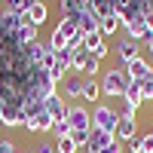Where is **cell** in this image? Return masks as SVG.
<instances>
[{"instance_id": "obj_1", "label": "cell", "mask_w": 153, "mask_h": 153, "mask_svg": "<svg viewBox=\"0 0 153 153\" xmlns=\"http://www.w3.org/2000/svg\"><path fill=\"white\" fill-rule=\"evenodd\" d=\"M68 126H71V141L76 147H86L89 135H92V110H86L83 104H68Z\"/></svg>"}, {"instance_id": "obj_2", "label": "cell", "mask_w": 153, "mask_h": 153, "mask_svg": "<svg viewBox=\"0 0 153 153\" xmlns=\"http://www.w3.org/2000/svg\"><path fill=\"white\" fill-rule=\"evenodd\" d=\"M98 83H101V92H104V98H123L126 86H129L132 80L126 76L123 68H110V71H104V76H101Z\"/></svg>"}, {"instance_id": "obj_3", "label": "cell", "mask_w": 153, "mask_h": 153, "mask_svg": "<svg viewBox=\"0 0 153 153\" xmlns=\"http://www.w3.org/2000/svg\"><path fill=\"white\" fill-rule=\"evenodd\" d=\"M117 120H120V113L113 110V107H107L104 101H98V104L92 107V129H101V132H110L113 135Z\"/></svg>"}, {"instance_id": "obj_4", "label": "cell", "mask_w": 153, "mask_h": 153, "mask_svg": "<svg viewBox=\"0 0 153 153\" xmlns=\"http://www.w3.org/2000/svg\"><path fill=\"white\" fill-rule=\"evenodd\" d=\"M141 55V43L132 40V37H120L117 40V58H120V68H126L132 58Z\"/></svg>"}, {"instance_id": "obj_5", "label": "cell", "mask_w": 153, "mask_h": 153, "mask_svg": "<svg viewBox=\"0 0 153 153\" xmlns=\"http://www.w3.org/2000/svg\"><path fill=\"white\" fill-rule=\"evenodd\" d=\"M65 101H80L83 95V76L80 74H68L65 80H61V92H58Z\"/></svg>"}, {"instance_id": "obj_6", "label": "cell", "mask_w": 153, "mask_h": 153, "mask_svg": "<svg viewBox=\"0 0 153 153\" xmlns=\"http://www.w3.org/2000/svg\"><path fill=\"white\" fill-rule=\"evenodd\" d=\"M22 123H25L22 104H0V126H6V129H19Z\"/></svg>"}, {"instance_id": "obj_7", "label": "cell", "mask_w": 153, "mask_h": 153, "mask_svg": "<svg viewBox=\"0 0 153 153\" xmlns=\"http://www.w3.org/2000/svg\"><path fill=\"white\" fill-rule=\"evenodd\" d=\"M123 71H126V76H129V80H135V83H138V80H144L147 74H153V65H150L144 55H138V58H132Z\"/></svg>"}, {"instance_id": "obj_8", "label": "cell", "mask_w": 153, "mask_h": 153, "mask_svg": "<svg viewBox=\"0 0 153 153\" xmlns=\"http://www.w3.org/2000/svg\"><path fill=\"white\" fill-rule=\"evenodd\" d=\"M138 135V120L135 117H120L117 120V129H113V138H117L120 144H126L129 138H135Z\"/></svg>"}, {"instance_id": "obj_9", "label": "cell", "mask_w": 153, "mask_h": 153, "mask_svg": "<svg viewBox=\"0 0 153 153\" xmlns=\"http://www.w3.org/2000/svg\"><path fill=\"white\" fill-rule=\"evenodd\" d=\"M117 138H113L110 132H101V129H92V135H89V141H86V153H101L104 147H110Z\"/></svg>"}, {"instance_id": "obj_10", "label": "cell", "mask_w": 153, "mask_h": 153, "mask_svg": "<svg viewBox=\"0 0 153 153\" xmlns=\"http://www.w3.org/2000/svg\"><path fill=\"white\" fill-rule=\"evenodd\" d=\"M43 110H46L49 117H52V120L58 123V120H65V117H68V101H65V98H61V95L55 92V95H49V98L43 101Z\"/></svg>"}, {"instance_id": "obj_11", "label": "cell", "mask_w": 153, "mask_h": 153, "mask_svg": "<svg viewBox=\"0 0 153 153\" xmlns=\"http://www.w3.org/2000/svg\"><path fill=\"white\" fill-rule=\"evenodd\" d=\"M80 101H86V104H98L101 101V83L98 76H83V95Z\"/></svg>"}, {"instance_id": "obj_12", "label": "cell", "mask_w": 153, "mask_h": 153, "mask_svg": "<svg viewBox=\"0 0 153 153\" xmlns=\"http://www.w3.org/2000/svg\"><path fill=\"white\" fill-rule=\"evenodd\" d=\"M123 28H126V37H132V40H138V43H144L147 37L153 34V31L147 28V22H144V16H141V19H132L129 25H123Z\"/></svg>"}, {"instance_id": "obj_13", "label": "cell", "mask_w": 153, "mask_h": 153, "mask_svg": "<svg viewBox=\"0 0 153 153\" xmlns=\"http://www.w3.org/2000/svg\"><path fill=\"white\" fill-rule=\"evenodd\" d=\"M46 19H49V6L43 3V0H34V3H31V9L22 16V22H31V25H37V28H40Z\"/></svg>"}, {"instance_id": "obj_14", "label": "cell", "mask_w": 153, "mask_h": 153, "mask_svg": "<svg viewBox=\"0 0 153 153\" xmlns=\"http://www.w3.org/2000/svg\"><path fill=\"white\" fill-rule=\"evenodd\" d=\"M58 9H61L65 19H80L83 12L89 9V3H86V0H58Z\"/></svg>"}, {"instance_id": "obj_15", "label": "cell", "mask_w": 153, "mask_h": 153, "mask_svg": "<svg viewBox=\"0 0 153 153\" xmlns=\"http://www.w3.org/2000/svg\"><path fill=\"white\" fill-rule=\"evenodd\" d=\"M55 34L68 43L71 37H76V34H80V22H76V19H65V16H61V19H58V25H55Z\"/></svg>"}, {"instance_id": "obj_16", "label": "cell", "mask_w": 153, "mask_h": 153, "mask_svg": "<svg viewBox=\"0 0 153 153\" xmlns=\"http://www.w3.org/2000/svg\"><path fill=\"white\" fill-rule=\"evenodd\" d=\"M16 40H19L22 46H31V43L40 40V28H37V25H31V22H22V28H19V34H16Z\"/></svg>"}, {"instance_id": "obj_17", "label": "cell", "mask_w": 153, "mask_h": 153, "mask_svg": "<svg viewBox=\"0 0 153 153\" xmlns=\"http://www.w3.org/2000/svg\"><path fill=\"white\" fill-rule=\"evenodd\" d=\"M76 22H80V31H83V34H95V31H98V25H101V19L92 12V6H89L83 16L76 19Z\"/></svg>"}, {"instance_id": "obj_18", "label": "cell", "mask_w": 153, "mask_h": 153, "mask_svg": "<svg viewBox=\"0 0 153 153\" xmlns=\"http://www.w3.org/2000/svg\"><path fill=\"white\" fill-rule=\"evenodd\" d=\"M123 104H129V107H141V104H144L141 89H138V83H135V80L126 86V92H123Z\"/></svg>"}, {"instance_id": "obj_19", "label": "cell", "mask_w": 153, "mask_h": 153, "mask_svg": "<svg viewBox=\"0 0 153 153\" xmlns=\"http://www.w3.org/2000/svg\"><path fill=\"white\" fill-rule=\"evenodd\" d=\"M34 0H3V12H12V16H25L31 9Z\"/></svg>"}, {"instance_id": "obj_20", "label": "cell", "mask_w": 153, "mask_h": 153, "mask_svg": "<svg viewBox=\"0 0 153 153\" xmlns=\"http://www.w3.org/2000/svg\"><path fill=\"white\" fill-rule=\"evenodd\" d=\"M98 31H101V37H113L120 31V16H107V19H101V25H98Z\"/></svg>"}, {"instance_id": "obj_21", "label": "cell", "mask_w": 153, "mask_h": 153, "mask_svg": "<svg viewBox=\"0 0 153 153\" xmlns=\"http://www.w3.org/2000/svg\"><path fill=\"white\" fill-rule=\"evenodd\" d=\"M98 71H101V58H95L89 52L86 61H83V68H80V76H98Z\"/></svg>"}, {"instance_id": "obj_22", "label": "cell", "mask_w": 153, "mask_h": 153, "mask_svg": "<svg viewBox=\"0 0 153 153\" xmlns=\"http://www.w3.org/2000/svg\"><path fill=\"white\" fill-rule=\"evenodd\" d=\"M55 153H80V147H76L71 141V135H68V138H55Z\"/></svg>"}, {"instance_id": "obj_23", "label": "cell", "mask_w": 153, "mask_h": 153, "mask_svg": "<svg viewBox=\"0 0 153 153\" xmlns=\"http://www.w3.org/2000/svg\"><path fill=\"white\" fill-rule=\"evenodd\" d=\"M138 89H141V98L153 101V74H147L144 80H138Z\"/></svg>"}, {"instance_id": "obj_24", "label": "cell", "mask_w": 153, "mask_h": 153, "mask_svg": "<svg viewBox=\"0 0 153 153\" xmlns=\"http://www.w3.org/2000/svg\"><path fill=\"white\" fill-rule=\"evenodd\" d=\"M52 138H68L71 135V126H68V120H58L55 126H52V132H49Z\"/></svg>"}, {"instance_id": "obj_25", "label": "cell", "mask_w": 153, "mask_h": 153, "mask_svg": "<svg viewBox=\"0 0 153 153\" xmlns=\"http://www.w3.org/2000/svg\"><path fill=\"white\" fill-rule=\"evenodd\" d=\"M104 43V37H101V31H95V34H86V40H83V46L89 49V52H92L95 46H101Z\"/></svg>"}, {"instance_id": "obj_26", "label": "cell", "mask_w": 153, "mask_h": 153, "mask_svg": "<svg viewBox=\"0 0 153 153\" xmlns=\"http://www.w3.org/2000/svg\"><path fill=\"white\" fill-rule=\"evenodd\" d=\"M52 126H55V120L49 117V113H43L40 123H37V132H40V135H49V132H52Z\"/></svg>"}, {"instance_id": "obj_27", "label": "cell", "mask_w": 153, "mask_h": 153, "mask_svg": "<svg viewBox=\"0 0 153 153\" xmlns=\"http://www.w3.org/2000/svg\"><path fill=\"white\" fill-rule=\"evenodd\" d=\"M126 147H129V153H144V138L135 135V138H129V141H126Z\"/></svg>"}, {"instance_id": "obj_28", "label": "cell", "mask_w": 153, "mask_h": 153, "mask_svg": "<svg viewBox=\"0 0 153 153\" xmlns=\"http://www.w3.org/2000/svg\"><path fill=\"white\" fill-rule=\"evenodd\" d=\"M34 153H55V141H40L34 147Z\"/></svg>"}, {"instance_id": "obj_29", "label": "cell", "mask_w": 153, "mask_h": 153, "mask_svg": "<svg viewBox=\"0 0 153 153\" xmlns=\"http://www.w3.org/2000/svg\"><path fill=\"white\" fill-rule=\"evenodd\" d=\"M120 117H135V120H138V107H129V104H123Z\"/></svg>"}, {"instance_id": "obj_30", "label": "cell", "mask_w": 153, "mask_h": 153, "mask_svg": "<svg viewBox=\"0 0 153 153\" xmlns=\"http://www.w3.org/2000/svg\"><path fill=\"white\" fill-rule=\"evenodd\" d=\"M101 153H123V144H120V141H113L110 147H104V150H101Z\"/></svg>"}, {"instance_id": "obj_31", "label": "cell", "mask_w": 153, "mask_h": 153, "mask_svg": "<svg viewBox=\"0 0 153 153\" xmlns=\"http://www.w3.org/2000/svg\"><path fill=\"white\" fill-rule=\"evenodd\" d=\"M144 46H147V52H150V58H153V34H150L147 40H144Z\"/></svg>"}, {"instance_id": "obj_32", "label": "cell", "mask_w": 153, "mask_h": 153, "mask_svg": "<svg viewBox=\"0 0 153 153\" xmlns=\"http://www.w3.org/2000/svg\"><path fill=\"white\" fill-rule=\"evenodd\" d=\"M0 16H3V6H0Z\"/></svg>"}, {"instance_id": "obj_33", "label": "cell", "mask_w": 153, "mask_h": 153, "mask_svg": "<svg viewBox=\"0 0 153 153\" xmlns=\"http://www.w3.org/2000/svg\"><path fill=\"white\" fill-rule=\"evenodd\" d=\"M25 153H34V150H25Z\"/></svg>"}, {"instance_id": "obj_34", "label": "cell", "mask_w": 153, "mask_h": 153, "mask_svg": "<svg viewBox=\"0 0 153 153\" xmlns=\"http://www.w3.org/2000/svg\"><path fill=\"white\" fill-rule=\"evenodd\" d=\"M86 3H92V0H86Z\"/></svg>"}, {"instance_id": "obj_35", "label": "cell", "mask_w": 153, "mask_h": 153, "mask_svg": "<svg viewBox=\"0 0 153 153\" xmlns=\"http://www.w3.org/2000/svg\"><path fill=\"white\" fill-rule=\"evenodd\" d=\"M43 3H46V0H43Z\"/></svg>"}, {"instance_id": "obj_36", "label": "cell", "mask_w": 153, "mask_h": 153, "mask_svg": "<svg viewBox=\"0 0 153 153\" xmlns=\"http://www.w3.org/2000/svg\"><path fill=\"white\" fill-rule=\"evenodd\" d=\"M150 3H153V0H150Z\"/></svg>"}, {"instance_id": "obj_37", "label": "cell", "mask_w": 153, "mask_h": 153, "mask_svg": "<svg viewBox=\"0 0 153 153\" xmlns=\"http://www.w3.org/2000/svg\"><path fill=\"white\" fill-rule=\"evenodd\" d=\"M150 135H153V132H150Z\"/></svg>"}]
</instances>
